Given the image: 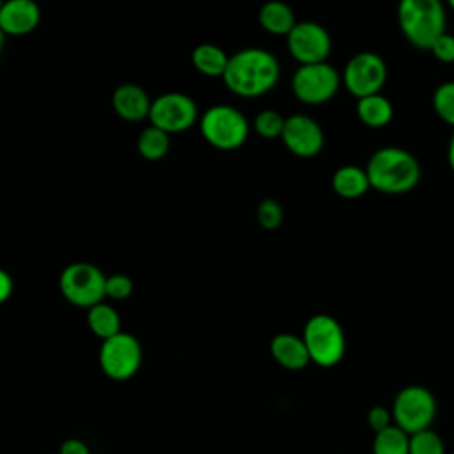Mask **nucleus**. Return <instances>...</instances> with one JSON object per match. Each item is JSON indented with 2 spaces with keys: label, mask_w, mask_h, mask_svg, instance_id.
Instances as JSON below:
<instances>
[{
  "label": "nucleus",
  "mask_w": 454,
  "mask_h": 454,
  "mask_svg": "<svg viewBox=\"0 0 454 454\" xmlns=\"http://www.w3.org/2000/svg\"><path fill=\"white\" fill-rule=\"evenodd\" d=\"M259 23L266 32L287 37L298 21L287 4L280 0H270L259 9Z\"/></svg>",
  "instance_id": "obj_18"
},
{
  "label": "nucleus",
  "mask_w": 454,
  "mask_h": 454,
  "mask_svg": "<svg viewBox=\"0 0 454 454\" xmlns=\"http://www.w3.org/2000/svg\"><path fill=\"white\" fill-rule=\"evenodd\" d=\"M433 108L443 122L454 126V82H443L434 89Z\"/></svg>",
  "instance_id": "obj_24"
},
{
  "label": "nucleus",
  "mask_w": 454,
  "mask_h": 454,
  "mask_svg": "<svg viewBox=\"0 0 454 454\" xmlns=\"http://www.w3.org/2000/svg\"><path fill=\"white\" fill-rule=\"evenodd\" d=\"M447 161H449L450 170L454 172V133H452V137H450V140H449V147H447Z\"/></svg>",
  "instance_id": "obj_33"
},
{
  "label": "nucleus",
  "mask_w": 454,
  "mask_h": 454,
  "mask_svg": "<svg viewBox=\"0 0 454 454\" xmlns=\"http://www.w3.org/2000/svg\"><path fill=\"white\" fill-rule=\"evenodd\" d=\"M204 140L222 151H232L245 144L248 137V121L241 110L232 105H213L199 119Z\"/></svg>",
  "instance_id": "obj_4"
},
{
  "label": "nucleus",
  "mask_w": 454,
  "mask_h": 454,
  "mask_svg": "<svg viewBox=\"0 0 454 454\" xmlns=\"http://www.w3.org/2000/svg\"><path fill=\"white\" fill-rule=\"evenodd\" d=\"M340 85L339 71L328 62L300 66L291 78L296 99L305 105H323L330 101Z\"/></svg>",
  "instance_id": "obj_8"
},
{
  "label": "nucleus",
  "mask_w": 454,
  "mask_h": 454,
  "mask_svg": "<svg viewBox=\"0 0 454 454\" xmlns=\"http://www.w3.org/2000/svg\"><path fill=\"white\" fill-rule=\"evenodd\" d=\"M59 287L69 303L90 309L106 296V275L90 262H71L62 270Z\"/></svg>",
  "instance_id": "obj_6"
},
{
  "label": "nucleus",
  "mask_w": 454,
  "mask_h": 454,
  "mask_svg": "<svg viewBox=\"0 0 454 454\" xmlns=\"http://www.w3.org/2000/svg\"><path fill=\"white\" fill-rule=\"evenodd\" d=\"M41 21V9L34 0H7L0 9V28L9 35L30 34Z\"/></svg>",
  "instance_id": "obj_14"
},
{
  "label": "nucleus",
  "mask_w": 454,
  "mask_h": 454,
  "mask_svg": "<svg viewBox=\"0 0 454 454\" xmlns=\"http://www.w3.org/2000/svg\"><path fill=\"white\" fill-rule=\"evenodd\" d=\"M12 291H14V280H12V277H11L7 271L0 270V300H2V301L9 300V296L12 294Z\"/></svg>",
  "instance_id": "obj_32"
},
{
  "label": "nucleus",
  "mask_w": 454,
  "mask_h": 454,
  "mask_svg": "<svg viewBox=\"0 0 454 454\" xmlns=\"http://www.w3.org/2000/svg\"><path fill=\"white\" fill-rule=\"evenodd\" d=\"M367 424L374 433H380V431L390 427L394 424L392 410H388L385 406H372L367 413Z\"/></svg>",
  "instance_id": "obj_29"
},
{
  "label": "nucleus",
  "mask_w": 454,
  "mask_h": 454,
  "mask_svg": "<svg viewBox=\"0 0 454 454\" xmlns=\"http://www.w3.org/2000/svg\"><path fill=\"white\" fill-rule=\"evenodd\" d=\"M410 454H445V443L431 427L410 434Z\"/></svg>",
  "instance_id": "obj_26"
},
{
  "label": "nucleus",
  "mask_w": 454,
  "mask_h": 454,
  "mask_svg": "<svg viewBox=\"0 0 454 454\" xmlns=\"http://www.w3.org/2000/svg\"><path fill=\"white\" fill-rule=\"evenodd\" d=\"M450 454H454V450H452V452H450Z\"/></svg>",
  "instance_id": "obj_35"
},
{
  "label": "nucleus",
  "mask_w": 454,
  "mask_h": 454,
  "mask_svg": "<svg viewBox=\"0 0 454 454\" xmlns=\"http://www.w3.org/2000/svg\"><path fill=\"white\" fill-rule=\"evenodd\" d=\"M170 149V135L156 126H149L140 131L137 138V151L142 158L156 161L167 156Z\"/></svg>",
  "instance_id": "obj_22"
},
{
  "label": "nucleus",
  "mask_w": 454,
  "mask_h": 454,
  "mask_svg": "<svg viewBox=\"0 0 454 454\" xmlns=\"http://www.w3.org/2000/svg\"><path fill=\"white\" fill-rule=\"evenodd\" d=\"M278 78V60L264 48H243L232 53L222 76L227 89L241 98H255L270 92Z\"/></svg>",
  "instance_id": "obj_1"
},
{
  "label": "nucleus",
  "mask_w": 454,
  "mask_h": 454,
  "mask_svg": "<svg viewBox=\"0 0 454 454\" xmlns=\"http://www.w3.org/2000/svg\"><path fill=\"white\" fill-rule=\"evenodd\" d=\"M280 138L284 145L300 158L316 156L325 144V133L319 122L305 114H293L286 117V126Z\"/></svg>",
  "instance_id": "obj_13"
},
{
  "label": "nucleus",
  "mask_w": 454,
  "mask_h": 454,
  "mask_svg": "<svg viewBox=\"0 0 454 454\" xmlns=\"http://www.w3.org/2000/svg\"><path fill=\"white\" fill-rule=\"evenodd\" d=\"M229 57L220 46L213 44V43H202L199 46L193 48L192 51V64L193 67L206 74V76H223L227 64H229Z\"/></svg>",
  "instance_id": "obj_20"
},
{
  "label": "nucleus",
  "mask_w": 454,
  "mask_h": 454,
  "mask_svg": "<svg viewBox=\"0 0 454 454\" xmlns=\"http://www.w3.org/2000/svg\"><path fill=\"white\" fill-rule=\"evenodd\" d=\"M356 115L369 128H383L392 121L394 106L383 94L356 99Z\"/></svg>",
  "instance_id": "obj_19"
},
{
  "label": "nucleus",
  "mask_w": 454,
  "mask_h": 454,
  "mask_svg": "<svg viewBox=\"0 0 454 454\" xmlns=\"http://www.w3.org/2000/svg\"><path fill=\"white\" fill-rule=\"evenodd\" d=\"M142 365V346L131 333L121 332L101 342L99 367L115 381L129 380Z\"/></svg>",
  "instance_id": "obj_9"
},
{
  "label": "nucleus",
  "mask_w": 454,
  "mask_h": 454,
  "mask_svg": "<svg viewBox=\"0 0 454 454\" xmlns=\"http://www.w3.org/2000/svg\"><path fill=\"white\" fill-rule=\"evenodd\" d=\"M332 188L339 197L358 199L371 188V183L365 168L358 165H342L332 176Z\"/></svg>",
  "instance_id": "obj_17"
},
{
  "label": "nucleus",
  "mask_w": 454,
  "mask_h": 454,
  "mask_svg": "<svg viewBox=\"0 0 454 454\" xmlns=\"http://www.w3.org/2000/svg\"><path fill=\"white\" fill-rule=\"evenodd\" d=\"M255 216H257V222L262 229L275 231L284 222V207L280 206L278 200H275L271 197H266L257 204Z\"/></svg>",
  "instance_id": "obj_27"
},
{
  "label": "nucleus",
  "mask_w": 454,
  "mask_h": 454,
  "mask_svg": "<svg viewBox=\"0 0 454 454\" xmlns=\"http://www.w3.org/2000/svg\"><path fill=\"white\" fill-rule=\"evenodd\" d=\"M199 117L195 101L184 92H165L153 99L149 121L168 135L190 129Z\"/></svg>",
  "instance_id": "obj_11"
},
{
  "label": "nucleus",
  "mask_w": 454,
  "mask_h": 454,
  "mask_svg": "<svg viewBox=\"0 0 454 454\" xmlns=\"http://www.w3.org/2000/svg\"><path fill=\"white\" fill-rule=\"evenodd\" d=\"M151 105L153 101L149 94L137 83H121L112 94V106L115 114L129 122L149 119Z\"/></svg>",
  "instance_id": "obj_15"
},
{
  "label": "nucleus",
  "mask_w": 454,
  "mask_h": 454,
  "mask_svg": "<svg viewBox=\"0 0 454 454\" xmlns=\"http://www.w3.org/2000/svg\"><path fill=\"white\" fill-rule=\"evenodd\" d=\"M397 21L404 37L420 50H431L445 34V7L438 0H403L397 7Z\"/></svg>",
  "instance_id": "obj_3"
},
{
  "label": "nucleus",
  "mask_w": 454,
  "mask_h": 454,
  "mask_svg": "<svg viewBox=\"0 0 454 454\" xmlns=\"http://www.w3.org/2000/svg\"><path fill=\"white\" fill-rule=\"evenodd\" d=\"M385 80L387 64L374 51H360L353 55L342 71V83L356 99L380 94Z\"/></svg>",
  "instance_id": "obj_10"
},
{
  "label": "nucleus",
  "mask_w": 454,
  "mask_h": 454,
  "mask_svg": "<svg viewBox=\"0 0 454 454\" xmlns=\"http://www.w3.org/2000/svg\"><path fill=\"white\" fill-rule=\"evenodd\" d=\"M59 454H90L89 447L85 442H82L80 438H67L62 445Z\"/></svg>",
  "instance_id": "obj_31"
},
{
  "label": "nucleus",
  "mask_w": 454,
  "mask_h": 454,
  "mask_svg": "<svg viewBox=\"0 0 454 454\" xmlns=\"http://www.w3.org/2000/svg\"><path fill=\"white\" fill-rule=\"evenodd\" d=\"M449 7L454 11V0H450V2H449Z\"/></svg>",
  "instance_id": "obj_34"
},
{
  "label": "nucleus",
  "mask_w": 454,
  "mask_h": 454,
  "mask_svg": "<svg viewBox=\"0 0 454 454\" xmlns=\"http://www.w3.org/2000/svg\"><path fill=\"white\" fill-rule=\"evenodd\" d=\"M284 126H286V117L273 110V108H266V110H261L255 119H254V128L255 131L262 137V138H277V137H282V131H284Z\"/></svg>",
  "instance_id": "obj_25"
},
{
  "label": "nucleus",
  "mask_w": 454,
  "mask_h": 454,
  "mask_svg": "<svg viewBox=\"0 0 454 454\" xmlns=\"http://www.w3.org/2000/svg\"><path fill=\"white\" fill-rule=\"evenodd\" d=\"M271 356L278 365L289 371H300L310 364V355L303 337L294 333H278L270 342Z\"/></svg>",
  "instance_id": "obj_16"
},
{
  "label": "nucleus",
  "mask_w": 454,
  "mask_h": 454,
  "mask_svg": "<svg viewBox=\"0 0 454 454\" xmlns=\"http://www.w3.org/2000/svg\"><path fill=\"white\" fill-rule=\"evenodd\" d=\"M371 188L383 193H404L413 190L420 179L417 158L395 145L374 151L365 165Z\"/></svg>",
  "instance_id": "obj_2"
},
{
  "label": "nucleus",
  "mask_w": 454,
  "mask_h": 454,
  "mask_svg": "<svg viewBox=\"0 0 454 454\" xmlns=\"http://www.w3.org/2000/svg\"><path fill=\"white\" fill-rule=\"evenodd\" d=\"M372 454H410V434L392 424L374 434Z\"/></svg>",
  "instance_id": "obj_23"
},
{
  "label": "nucleus",
  "mask_w": 454,
  "mask_h": 454,
  "mask_svg": "<svg viewBox=\"0 0 454 454\" xmlns=\"http://www.w3.org/2000/svg\"><path fill=\"white\" fill-rule=\"evenodd\" d=\"M392 417L394 424L408 434L429 429L436 417V399L426 387L408 385L397 392L392 403Z\"/></svg>",
  "instance_id": "obj_7"
},
{
  "label": "nucleus",
  "mask_w": 454,
  "mask_h": 454,
  "mask_svg": "<svg viewBox=\"0 0 454 454\" xmlns=\"http://www.w3.org/2000/svg\"><path fill=\"white\" fill-rule=\"evenodd\" d=\"M133 293V280L124 273H114L106 277V296L114 300H126Z\"/></svg>",
  "instance_id": "obj_28"
},
{
  "label": "nucleus",
  "mask_w": 454,
  "mask_h": 454,
  "mask_svg": "<svg viewBox=\"0 0 454 454\" xmlns=\"http://www.w3.org/2000/svg\"><path fill=\"white\" fill-rule=\"evenodd\" d=\"M87 325L90 332L99 337L101 340H106L117 333H121V317L117 310L101 301L90 309H87Z\"/></svg>",
  "instance_id": "obj_21"
},
{
  "label": "nucleus",
  "mask_w": 454,
  "mask_h": 454,
  "mask_svg": "<svg viewBox=\"0 0 454 454\" xmlns=\"http://www.w3.org/2000/svg\"><path fill=\"white\" fill-rule=\"evenodd\" d=\"M287 50L300 66L326 62L332 39L323 25L316 21H298L287 35Z\"/></svg>",
  "instance_id": "obj_12"
},
{
  "label": "nucleus",
  "mask_w": 454,
  "mask_h": 454,
  "mask_svg": "<svg viewBox=\"0 0 454 454\" xmlns=\"http://www.w3.org/2000/svg\"><path fill=\"white\" fill-rule=\"evenodd\" d=\"M431 51H433V55H434L440 62H445V64L454 62V35L449 34V32L442 34V35L434 41Z\"/></svg>",
  "instance_id": "obj_30"
},
{
  "label": "nucleus",
  "mask_w": 454,
  "mask_h": 454,
  "mask_svg": "<svg viewBox=\"0 0 454 454\" xmlns=\"http://www.w3.org/2000/svg\"><path fill=\"white\" fill-rule=\"evenodd\" d=\"M310 362L319 367L337 365L346 353V335L340 323L328 314L312 316L303 328Z\"/></svg>",
  "instance_id": "obj_5"
}]
</instances>
